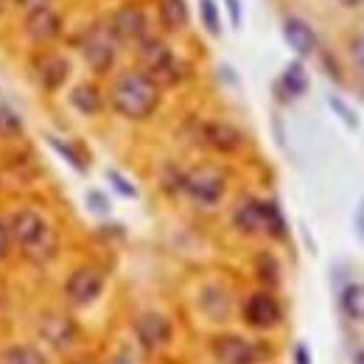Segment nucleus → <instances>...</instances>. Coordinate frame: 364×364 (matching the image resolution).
Segmentation results:
<instances>
[{
	"mask_svg": "<svg viewBox=\"0 0 364 364\" xmlns=\"http://www.w3.org/2000/svg\"><path fill=\"white\" fill-rule=\"evenodd\" d=\"M87 208H90L92 213H98V216H107L112 208H109V199L101 193V191H90L87 193Z\"/></svg>",
	"mask_w": 364,
	"mask_h": 364,
	"instance_id": "nucleus-28",
	"label": "nucleus"
},
{
	"mask_svg": "<svg viewBox=\"0 0 364 364\" xmlns=\"http://www.w3.org/2000/svg\"><path fill=\"white\" fill-rule=\"evenodd\" d=\"M109 364H135V362H132V356H129V353H118V356H112V359H109Z\"/></svg>",
	"mask_w": 364,
	"mask_h": 364,
	"instance_id": "nucleus-36",
	"label": "nucleus"
},
{
	"mask_svg": "<svg viewBox=\"0 0 364 364\" xmlns=\"http://www.w3.org/2000/svg\"><path fill=\"white\" fill-rule=\"evenodd\" d=\"M350 56H353V62L364 70V31H359V34L353 37V43H350Z\"/></svg>",
	"mask_w": 364,
	"mask_h": 364,
	"instance_id": "nucleus-31",
	"label": "nucleus"
},
{
	"mask_svg": "<svg viewBox=\"0 0 364 364\" xmlns=\"http://www.w3.org/2000/svg\"><path fill=\"white\" fill-rule=\"evenodd\" d=\"M135 331H137L140 345H143L146 350H160V348L168 345L171 336H174L171 322H168V317H163L160 311H146L143 317L137 319Z\"/></svg>",
	"mask_w": 364,
	"mask_h": 364,
	"instance_id": "nucleus-14",
	"label": "nucleus"
},
{
	"mask_svg": "<svg viewBox=\"0 0 364 364\" xmlns=\"http://www.w3.org/2000/svg\"><path fill=\"white\" fill-rule=\"evenodd\" d=\"M31 76L46 92H56L70 76V59L56 50H40L31 56Z\"/></svg>",
	"mask_w": 364,
	"mask_h": 364,
	"instance_id": "nucleus-10",
	"label": "nucleus"
},
{
	"mask_svg": "<svg viewBox=\"0 0 364 364\" xmlns=\"http://www.w3.org/2000/svg\"><path fill=\"white\" fill-rule=\"evenodd\" d=\"M342 311L350 319H364V283H350L342 291Z\"/></svg>",
	"mask_w": 364,
	"mask_h": 364,
	"instance_id": "nucleus-23",
	"label": "nucleus"
},
{
	"mask_svg": "<svg viewBox=\"0 0 364 364\" xmlns=\"http://www.w3.org/2000/svg\"><path fill=\"white\" fill-rule=\"evenodd\" d=\"M0 364H50V362H48V356L37 345L14 342V345H6L0 350Z\"/></svg>",
	"mask_w": 364,
	"mask_h": 364,
	"instance_id": "nucleus-19",
	"label": "nucleus"
},
{
	"mask_svg": "<svg viewBox=\"0 0 364 364\" xmlns=\"http://www.w3.org/2000/svg\"><path fill=\"white\" fill-rule=\"evenodd\" d=\"M339 3H345V6H359L362 0H339Z\"/></svg>",
	"mask_w": 364,
	"mask_h": 364,
	"instance_id": "nucleus-39",
	"label": "nucleus"
},
{
	"mask_svg": "<svg viewBox=\"0 0 364 364\" xmlns=\"http://www.w3.org/2000/svg\"><path fill=\"white\" fill-rule=\"evenodd\" d=\"M48 146L59 154V157H65L68 163H70V168H76V171H87V160L79 154V149L73 146V143H68V140H62V137H53V135H48Z\"/></svg>",
	"mask_w": 364,
	"mask_h": 364,
	"instance_id": "nucleus-24",
	"label": "nucleus"
},
{
	"mask_svg": "<svg viewBox=\"0 0 364 364\" xmlns=\"http://www.w3.org/2000/svg\"><path fill=\"white\" fill-rule=\"evenodd\" d=\"M258 274H261V280L274 283V280H277V267H274V258H269V255H261V258H258Z\"/></svg>",
	"mask_w": 364,
	"mask_h": 364,
	"instance_id": "nucleus-30",
	"label": "nucleus"
},
{
	"mask_svg": "<svg viewBox=\"0 0 364 364\" xmlns=\"http://www.w3.org/2000/svg\"><path fill=\"white\" fill-rule=\"evenodd\" d=\"M23 31L34 46H50L62 37L65 20L53 6H43V9H34L23 17Z\"/></svg>",
	"mask_w": 364,
	"mask_h": 364,
	"instance_id": "nucleus-11",
	"label": "nucleus"
},
{
	"mask_svg": "<svg viewBox=\"0 0 364 364\" xmlns=\"http://www.w3.org/2000/svg\"><path fill=\"white\" fill-rule=\"evenodd\" d=\"M202 143L219 154H235L244 146V135L230 121H205L202 124Z\"/></svg>",
	"mask_w": 364,
	"mask_h": 364,
	"instance_id": "nucleus-12",
	"label": "nucleus"
},
{
	"mask_svg": "<svg viewBox=\"0 0 364 364\" xmlns=\"http://www.w3.org/2000/svg\"><path fill=\"white\" fill-rule=\"evenodd\" d=\"M241 314H244V319H247V325L267 331V328H274V325L280 322L283 309H280V303L274 300L269 291H255V294L244 303Z\"/></svg>",
	"mask_w": 364,
	"mask_h": 364,
	"instance_id": "nucleus-13",
	"label": "nucleus"
},
{
	"mask_svg": "<svg viewBox=\"0 0 364 364\" xmlns=\"http://www.w3.org/2000/svg\"><path fill=\"white\" fill-rule=\"evenodd\" d=\"M9 6H11V0H0V17L9 11Z\"/></svg>",
	"mask_w": 364,
	"mask_h": 364,
	"instance_id": "nucleus-38",
	"label": "nucleus"
},
{
	"mask_svg": "<svg viewBox=\"0 0 364 364\" xmlns=\"http://www.w3.org/2000/svg\"><path fill=\"white\" fill-rule=\"evenodd\" d=\"M107 180L112 182V185H115V191H118V193H124L127 199H135V196H137V188H135V185H132L129 180H124V177H121L118 171H109V174H107Z\"/></svg>",
	"mask_w": 364,
	"mask_h": 364,
	"instance_id": "nucleus-29",
	"label": "nucleus"
},
{
	"mask_svg": "<svg viewBox=\"0 0 364 364\" xmlns=\"http://www.w3.org/2000/svg\"><path fill=\"white\" fill-rule=\"evenodd\" d=\"M294 362L311 364V353H309V348H306V345H297V348H294Z\"/></svg>",
	"mask_w": 364,
	"mask_h": 364,
	"instance_id": "nucleus-35",
	"label": "nucleus"
},
{
	"mask_svg": "<svg viewBox=\"0 0 364 364\" xmlns=\"http://www.w3.org/2000/svg\"><path fill=\"white\" fill-rule=\"evenodd\" d=\"M182 191L199 205H219L228 191V177L216 166H196L182 174Z\"/></svg>",
	"mask_w": 364,
	"mask_h": 364,
	"instance_id": "nucleus-4",
	"label": "nucleus"
},
{
	"mask_svg": "<svg viewBox=\"0 0 364 364\" xmlns=\"http://www.w3.org/2000/svg\"><path fill=\"white\" fill-rule=\"evenodd\" d=\"M37 333L50 350H59V353L70 350L79 342V325L62 311H46L37 319Z\"/></svg>",
	"mask_w": 364,
	"mask_h": 364,
	"instance_id": "nucleus-8",
	"label": "nucleus"
},
{
	"mask_svg": "<svg viewBox=\"0 0 364 364\" xmlns=\"http://www.w3.org/2000/svg\"><path fill=\"white\" fill-rule=\"evenodd\" d=\"M157 14H160V23L166 31H182L191 20L185 0H157Z\"/></svg>",
	"mask_w": 364,
	"mask_h": 364,
	"instance_id": "nucleus-18",
	"label": "nucleus"
},
{
	"mask_svg": "<svg viewBox=\"0 0 364 364\" xmlns=\"http://www.w3.org/2000/svg\"><path fill=\"white\" fill-rule=\"evenodd\" d=\"M140 70L146 73V76H151L160 87L163 85H177L182 79V65L180 59L174 56V50L166 46L163 40H154V37H149V40H143L140 43Z\"/></svg>",
	"mask_w": 364,
	"mask_h": 364,
	"instance_id": "nucleus-3",
	"label": "nucleus"
},
{
	"mask_svg": "<svg viewBox=\"0 0 364 364\" xmlns=\"http://www.w3.org/2000/svg\"><path fill=\"white\" fill-rule=\"evenodd\" d=\"M280 87L286 90V95H303V92L309 90V76H306L303 62H291V65L283 70Z\"/></svg>",
	"mask_w": 364,
	"mask_h": 364,
	"instance_id": "nucleus-21",
	"label": "nucleus"
},
{
	"mask_svg": "<svg viewBox=\"0 0 364 364\" xmlns=\"http://www.w3.org/2000/svg\"><path fill=\"white\" fill-rule=\"evenodd\" d=\"M225 3H228V14L232 28H238L241 26V0H225Z\"/></svg>",
	"mask_w": 364,
	"mask_h": 364,
	"instance_id": "nucleus-34",
	"label": "nucleus"
},
{
	"mask_svg": "<svg viewBox=\"0 0 364 364\" xmlns=\"http://www.w3.org/2000/svg\"><path fill=\"white\" fill-rule=\"evenodd\" d=\"M104 272L98 267H79L68 274L65 280V300L73 306V309H85L95 303L104 291Z\"/></svg>",
	"mask_w": 364,
	"mask_h": 364,
	"instance_id": "nucleus-6",
	"label": "nucleus"
},
{
	"mask_svg": "<svg viewBox=\"0 0 364 364\" xmlns=\"http://www.w3.org/2000/svg\"><path fill=\"white\" fill-rule=\"evenodd\" d=\"M264 232H269L272 238H286V219L274 202H264Z\"/></svg>",
	"mask_w": 364,
	"mask_h": 364,
	"instance_id": "nucleus-25",
	"label": "nucleus"
},
{
	"mask_svg": "<svg viewBox=\"0 0 364 364\" xmlns=\"http://www.w3.org/2000/svg\"><path fill=\"white\" fill-rule=\"evenodd\" d=\"M283 40H286V46L291 48L300 59L311 56L319 46L317 31H314L303 17H286V20H283Z\"/></svg>",
	"mask_w": 364,
	"mask_h": 364,
	"instance_id": "nucleus-15",
	"label": "nucleus"
},
{
	"mask_svg": "<svg viewBox=\"0 0 364 364\" xmlns=\"http://www.w3.org/2000/svg\"><path fill=\"white\" fill-rule=\"evenodd\" d=\"M109 104L127 121H146L160 107V85L143 70H127L112 82Z\"/></svg>",
	"mask_w": 364,
	"mask_h": 364,
	"instance_id": "nucleus-1",
	"label": "nucleus"
},
{
	"mask_svg": "<svg viewBox=\"0 0 364 364\" xmlns=\"http://www.w3.org/2000/svg\"><path fill=\"white\" fill-rule=\"evenodd\" d=\"M210 353L219 364H258L264 356H269V348L235 333H219L210 342Z\"/></svg>",
	"mask_w": 364,
	"mask_h": 364,
	"instance_id": "nucleus-5",
	"label": "nucleus"
},
{
	"mask_svg": "<svg viewBox=\"0 0 364 364\" xmlns=\"http://www.w3.org/2000/svg\"><path fill=\"white\" fill-rule=\"evenodd\" d=\"M109 34L115 37V43H127V46H140L143 40H149V17L146 11L135 6V3H127L121 9H115L112 20H109Z\"/></svg>",
	"mask_w": 364,
	"mask_h": 364,
	"instance_id": "nucleus-9",
	"label": "nucleus"
},
{
	"mask_svg": "<svg viewBox=\"0 0 364 364\" xmlns=\"http://www.w3.org/2000/svg\"><path fill=\"white\" fill-rule=\"evenodd\" d=\"M11 3H14L20 11H26V14L34 11V9H43V6H53V0H11Z\"/></svg>",
	"mask_w": 364,
	"mask_h": 364,
	"instance_id": "nucleus-32",
	"label": "nucleus"
},
{
	"mask_svg": "<svg viewBox=\"0 0 364 364\" xmlns=\"http://www.w3.org/2000/svg\"><path fill=\"white\" fill-rule=\"evenodd\" d=\"M9 225V235H11V244L20 247V252L34 261V264H46L56 255L59 250V235L53 232V228L48 225V219L34 210V208H20L11 213V219L6 222Z\"/></svg>",
	"mask_w": 364,
	"mask_h": 364,
	"instance_id": "nucleus-2",
	"label": "nucleus"
},
{
	"mask_svg": "<svg viewBox=\"0 0 364 364\" xmlns=\"http://www.w3.org/2000/svg\"><path fill=\"white\" fill-rule=\"evenodd\" d=\"M328 104H331V109H333V112H339V115H342V121H345L350 129H356V127H359V118L348 109V104H345L339 95H331V98H328Z\"/></svg>",
	"mask_w": 364,
	"mask_h": 364,
	"instance_id": "nucleus-27",
	"label": "nucleus"
},
{
	"mask_svg": "<svg viewBox=\"0 0 364 364\" xmlns=\"http://www.w3.org/2000/svg\"><path fill=\"white\" fill-rule=\"evenodd\" d=\"M356 364H364V350L359 353V356H356Z\"/></svg>",
	"mask_w": 364,
	"mask_h": 364,
	"instance_id": "nucleus-40",
	"label": "nucleus"
},
{
	"mask_svg": "<svg viewBox=\"0 0 364 364\" xmlns=\"http://www.w3.org/2000/svg\"><path fill=\"white\" fill-rule=\"evenodd\" d=\"M356 230H359V235L364 238V202L362 208H359V213H356Z\"/></svg>",
	"mask_w": 364,
	"mask_h": 364,
	"instance_id": "nucleus-37",
	"label": "nucleus"
},
{
	"mask_svg": "<svg viewBox=\"0 0 364 364\" xmlns=\"http://www.w3.org/2000/svg\"><path fill=\"white\" fill-rule=\"evenodd\" d=\"M23 132H26L23 118L9 104H0V140H20Z\"/></svg>",
	"mask_w": 364,
	"mask_h": 364,
	"instance_id": "nucleus-22",
	"label": "nucleus"
},
{
	"mask_svg": "<svg viewBox=\"0 0 364 364\" xmlns=\"http://www.w3.org/2000/svg\"><path fill=\"white\" fill-rule=\"evenodd\" d=\"M82 56L87 62L95 76H107L115 68V37L109 34V28H90L82 37Z\"/></svg>",
	"mask_w": 364,
	"mask_h": 364,
	"instance_id": "nucleus-7",
	"label": "nucleus"
},
{
	"mask_svg": "<svg viewBox=\"0 0 364 364\" xmlns=\"http://www.w3.org/2000/svg\"><path fill=\"white\" fill-rule=\"evenodd\" d=\"M202 309H205V314L210 319L225 322V319L230 317V309H232V300H230L228 289H222V286H208V289L202 291Z\"/></svg>",
	"mask_w": 364,
	"mask_h": 364,
	"instance_id": "nucleus-20",
	"label": "nucleus"
},
{
	"mask_svg": "<svg viewBox=\"0 0 364 364\" xmlns=\"http://www.w3.org/2000/svg\"><path fill=\"white\" fill-rule=\"evenodd\" d=\"M70 104H73L76 112L90 115V118L92 115H98V112H104V107H107L101 87L92 85V82H79V85L70 90Z\"/></svg>",
	"mask_w": 364,
	"mask_h": 364,
	"instance_id": "nucleus-17",
	"label": "nucleus"
},
{
	"mask_svg": "<svg viewBox=\"0 0 364 364\" xmlns=\"http://www.w3.org/2000/svg\"><path fill=\"white\" fill-rule=\"evenodd\" d=\"M9 250H11V235H9V225L0 219V261L9 255Z\"/></svg>",
	"mask_w": 364,
	"mask_h": 364,
	"instance_id": "nucleus-33",
	"label": "nucleus"
},
{
	"mask_svg": "<svg viewBox=\"0 0 364 364\" xmlns=\"http://www.w3.org/2000/svg\"><path fill=\"white\" fill-rule=\"evenodd\" d=\"M232 225L244 235H258L264 232V202L261 199H244L235 213H232Z\"/></svg>",
	"mask_w": 364,
	"mask_h": 364,
	"instance_id": "nucleus-16",
	"label": "nucleus"
},
{
	"mask_svg": "<svg viewBox=\"0 0 364 364\" xmlns=\"http://www.w3.org/2000/svg\"><path fill=\"white\" fill-rule=\"evenodd\" d=\"M199 14H202V23H205L208 34L219 37V34H222V17H219L216 0H199Z\"/></svg>",
	"mask_w": 364,
	"mask_h": 364,
	"instance_id": "nucleus-26",
	"label": "nucleus"
}]
</instances>
